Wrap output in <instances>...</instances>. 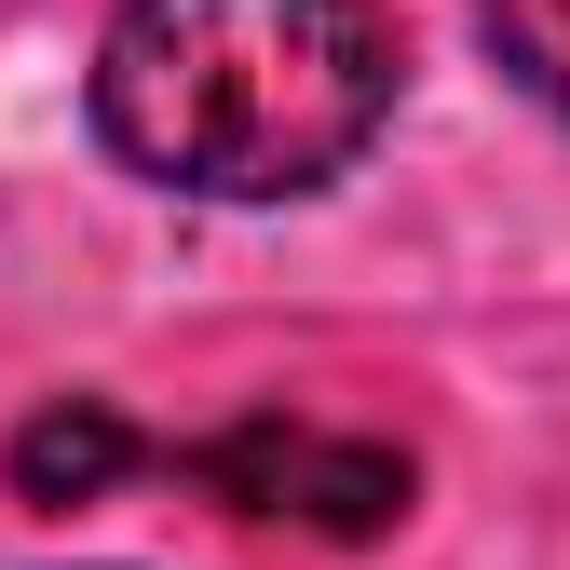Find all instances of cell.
<instances>
[{"label": "cell", "instance_id": "cell-1", "mask_svg": "<svg viewBox=\"0 0 570 570\" xmlns=\"http://www.w3.org/2000/svg\"><path fill=\"white\" fill-rule=\"evenodd\" d=\"M407 55L381 0H122L96 41V136L190 204H299L367 164Z\"/></svg>", "mask_w": 570, "mask_h": 570}, {"label": "cell", "instance_id": "cell-2", "mask_svg": "<svg viewBox=\"0 0 570 570\" xmlns=\"http://www.w3.org/2000/svg\"><path fill=\"white\" fill-rule=\"evenodd\" d=\"M177 475L204 489V503L232 517H272V530H326V543H381L407 503H421V462L381 449V435H326V421H232V435H190Z\"/></svg>", "mask_w": 570, "mask_h": 570}, {"label": "cell", "instance_id": "cell-3", "mask_svg": "<svg viewBox=\"0 0 570 570\" xmlns=\"http://www.w3.org/2000/svg\"><path fill=\"white\" fill-rule=\"evenodd\" d=\"M136 462H150V435H136L109 394H55L41 421H14V449H0V475H14L28 517H82V503H109Z\"/></svg>", "mask_w": 570, "mask_h": 570}, {"label": "cell", "instance_id": "cell-4", "mask_svg": "<svg viewBox=\"0 0 570 570\" xmlns=\"http://www.w3.org/2000/svg\"><path fill=\"white\" fill-rule=\"evenodd\" d=\"M475 41H489V68H503L530 109L570 122V0H475Z\"/></svg>", "mask_w": 570, "mask_h": 570}]
</instances>
